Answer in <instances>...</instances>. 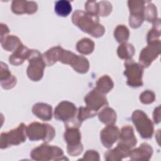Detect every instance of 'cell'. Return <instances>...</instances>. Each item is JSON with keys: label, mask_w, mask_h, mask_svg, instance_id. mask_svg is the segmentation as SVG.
<instances>
[{"label": "cell", "mask_w": 161, "mask_h": 161, "mask_svg": "<svg viewBox=\"0 0 161 161\" xmlns=\"http://www.w3.org/2000/svg\"><path fill=\"white\" fill-rule=\"evenodd\" d=\"M120 131L114 125H107L100 133L101 142L106 148H110L119 138Z\"/></svg>", "instance_id": "9a60e30c"}, {"label": "cell", "mask_w": 161, "mask_h": 161, "mask_svg": "<svg viewBox=\"0 0 161 161\" xmlns=\"http://www.w3.org/2000/svg\"><path fill=\"white\" fill-rule=\"evenodd\" d=\"M26 135L31 141L43 140L48 142L53 140L55 131L54 128L48 124L33 122L28 125L26 128Z\"/></svg>", "instance_id": "277c9868"}, {"label": "cell", "mask_w": 161, "mask_h": 161, "mask_svg": "<svg viewBox=\"0 0 161 161\" xmlns=\"http://www.w3.org/2000/svg\"><path fill=\"white\" fill-rule=\"evenodd\" d=\"M31 52V50L21 44L9 57V61L11 64L14 65H21L23 63L25 59L28 58Z\"/></svg>", "instance_id": "d6986e66"}, {"label": "cell", "mask_w": 161, "mask_h": 161, "mask_svg": "<svg viewBox=\"0 0 161 161\" xmlns=\"http://www.w3.org/2000/svg\"><path fill=\"white\" fill-rule=\"evenodd\" d=\"M140 101L143 104H150L154 101L155 94L153 92L150 91H146L140 94Z\"/></svg>", "instance_id": "1f68e13d"}, {"label": "cell", "mask_w": 161, "mask_h": 161, "mask_svg": "<svg viewBox=\"0 0 161 161\" xmlns=\"http://www.w3.org/2000/svg\"><path fill=\"white\" fill-rule=\"evenodd\" d=\"M26 127L24 123H21L16 129L1 134L0 147L1 149L11 145H18L26 140Z\"/></svg>", "instance_id": "8992f818"}, {"label": "cell", "mask_w": 161, "mask_h": 161, "mask_svg": "<svg viewBox=\"0 0 161 161\" xmlns=\"http://www.w3.org/2000/svg\"><path fill=\"white\" fill-rule=\"evenodd\" d=\"M31 157L35 160H62L63 150L58 147L42 144L34 148L31 152Z\"/></svg>", "instance_id": "52a82bcc"}, {"label": "cell", "mask_w": 161, "mask_h": 161, "mask_svg": "<svg viewBox=\"0 0 161 161\" xmlns=\"http://www.w3.org/2000/svg\"><path fill=\"white\" fill-rule=\"evenodd\" d=\"M1 85L3 89H9L13 87L16 83V79L9 71L6 64L1 62V72H0Z\"/></svg>", "instance_id": "ac0fdd59"}, {"label": "cell", "mask_w": 161, "mask_h": 161, "mask_svg": "<svg viewBox=\"0 0 161 161\" xmlns=\"http://www.w3.org/2000/svg\"><path fill=\"white\" fill-rule=\"evenodd\" d=\"M129 30L127 28L126 26L121 25H118L114 33V35L116 40L119 43H125L128 39L129 38Z\"/></svg>", "instance_id": "83f0119b"}, {"label": "cell", "mask_w": 161, "mask_h": 161, "mask_svg": "<svg viewBox=\"0 0 161 161\" xmlns=\"http://www.w3.org/2000/svg\"><path fill=\"white\" fill-rule=\"evenodd\" d=\"M33 113L43 121H48L52 117V108L51 106L42 103L35 104L32 108Z\"/></svg>", "instance_id": "ffe728a7"}, {"label": "cell", "mask_w": 161, "mask_h": 161, "mask_svg": "<svg viewBox=\"0 0 161 161\" xmlns=\"http://www.w3.org/2000/svg\"><path fill=\"white\" fill-rule=\"evenodd\" d=\"M148 4L145 6L144 19L149 22L154 23L157 20V8L153 4L147 2Z\"/></svg>", "instance_id": "f1b7e54d"}, {"label": "cell", "mask_w": 161, "mask_h": 161, "mask_svg": "<svg viewBox=\"0 0 161 161\" xmlns=\"http://www.w3.org/2000/svg\"><path fill=\"white\" fill-rule=\"evenodd\" d=\"M132 121L137 131L143 138H150L153 133V126L147 114L141 110H136L133 113Z\"/></svg>", "instance_id": "ba28073f"}, {"label": "cell", "mask_w": 161, "mask_h": 161, "mask_svg": "<svg viewBox=\"0 0 161 161\" xmlns=\"http://www.w3.org/2000/svg\"><path fill=\"white\" fill-rule=\"evenodd\" d=\"M72 19L73 23L81 30L94 37H100L104 33V28L99 24L97 15L77 10L74 13Z\"/></svg>", "instance_id": "6da1fadb"}, {"label": "cell", "mask_w": 161, "mask_h": 161, "mask_svg": "<svg viewBox=\"0 0 161 161\" xmlns=\"http://www.w3.org/2000/svg\"><path fill=\"white\" fill-rule=\"evenodd\" d=\"M153 153V149L150 145L143 143L140 146L133 150H130L128 156L133 160H149Z\"/></svg>", "instance_id": "e0dca14e"}, {"label": "cell", "mask_w": 161, "mask_h": 161, "mask_svg": "<svg viewBox=\"0 0 161 161\" xmlns=\"http://www.w3.org/2000/svg\"><path fill=\"white\" fill-rule=\"evenodd\" d=\"M1 43L3 48L7 51H15L22 44L19 39L13 35L1 36Z\"/></svg>", "instance_id": "44dd1931"}, {"label": "cell", "mask_w": 161, "mask_h": 161, "mask_svg": "<svg viewBox=\"0 0 161 161\" xmlns=\"http://www.w3.org/2000/svg\"><path fill=\"white\" fill-rule=\"evenodd\" d=\"M128 152L116 147L113 150H108L104 154V158L106 160H119L128 156Z\"/></svg>", "instance_id": "4316f807"}, {"label": "cell", "mask_w": 161, "mask_h": 161, "mask_svg": "<svg viewBox=\"0 0 161 161\" xmlns=\"http://www.w3.org/2000/svg\"><path fill=\"white\" fill-rule=\"evenodd\" d=\"M98 117L99 120L106 124L107 125H114V123L116 121V114L114 111L109 108L106 107L104 108L98 114Z\"/></svg>", "instance_id": "7402d4cb"}, {"label": "cell", "mask_w": 161, "mask_h": 161, "mask_svg": "<svg viewBox=\"0 0 161 161\" xmlns=\"http://www.w3.org/2000/svg\"><path fill=\"white\" fill-rule=\"evenodd\" d=\"M84 101L87 107L96 112L102 106H107L108 104L107 99L104 94L97 91L96 88L86 96Z\"/></svg>", "instance_id": "5bb4252c"}, {"label": "cell", "mask_w": 161, "mask_h": 161, "mask_svg": "<svg viewBox=\"0 0 161 161\" xmlns=\"http://www.w3.org/2000/svg\"><path fill=\"white\" fill-rule=\"evenodd\" d=\"M160 28H157L153 26V28L150 30L147 35V42L148 43L153 42H155L159 40L158 38L160 36Z\"/></svg>", "instance_id": "d6a6232c"}, {"label": "cell", "mask_w": 161, "mask_h": 161, "mask_svg": "<svg viewBox=\"0 0 161 161\" xmlns=\"http://www.w3.org/2000/svg\"><path fill=\"white\" fill-rule=\"evenodd\" d=\"M125 70L124 74L127 77V84L131 87H139L143 85V67L132 59L125 62Z\"/></svg>", "instance_id": "30bf717a"}, {"label": "cell", "mask_w": 161, "mask_h": 161, "mask_svg": "<svg viewBox=\"0 0 161 161\" xmlns=\"http://www.w3.org/2000/svg\"><path fill=\"white\" fill-rule=\"evenodd\" d=\"M57 60L63 64L70 65L79 73L84 74L88 71L89 68V63L86 58L64 50L60 47H59Z\"/></svg>", "instance_id": "3957f363"}, {"label": "cell", "mask_w": 161, "mask_h": 161, "mask_svg": "<svg viewBox=\"0 0 161 161\" xmlns=\"http://www.w3.org/2000/svg\"><path fill=\"white\" fill-rule=\"evenodd\" d=\"M99 13L98 15L101 16H108L112 10L111 4L108 1H101L99 3Z\"/></svg>", "instance_id": "4dcf8cb0"}, {"label": "cell", "mask_w": 161, "mask_h": 161, "mask_svg": "<svg viewBox=\"0 0 161 161\" xmlns=\"http://www.w3.org/2000/svg\"><path fill=\"white\" fill-rule=\"evenodd\" d=\"M80 138L81 136L78 128H67L64 133V139L67 143V152L72 157L79 155L83 150Z\"/></svg>", "instance_id": "9c48e42d"}, {"label": "cell", "mask_w": 161, "mask_h": 161, "mask_svg": "<svg viewBox=\"0 0 161 161\" xmlns=\"http://www.w3.org/2000/svg\"><path fill=\"white\" fill-rule=\"evenodd\" d=\"M77 108L75 105L69 101H64L60 103L55 109V118L65 123L66 128L77 127L79 128L81 123L75 118L77 114Z\"/></svg>", "instance_id": "7a4b0ae2"}, {"label": "cell", "mask_w": 161, "mask_h": 161, "mask_svg": "<svg viewBox=\"0 0 161 161\" xmlns=\"http://www.w3.org/2000/svg\"><path fill=\"white\" fill-rule=\"evenodd\" d=\"M145 1H129L130 16L129 18L130 26L133 28H136L141 26L144 20Z\"/></svg>", "instance_id": "8fae6325"}, {"label": "cell", "mask_w": 161, "mask_h": 161, "mask_svg": "<svg viewBox=\"0 0 161 161\" xmlns=\"http://www.w3.org/2000/svg\"><path fill=\"white\" fill-rule=\"evenodd\" d=\"M29 65L27 69L28 77L33 81L40 80L43 75L44 68L46 65L42 54L36 50H31L28 57Z\"/></svg>", "instance_id": "5b68a950"}, {"label": "cell", "mask_w": 161, "mask_h": 161, "mask_svg": "<svg viewBox=\"0 0 161 161\" xmlns=\"http://www.w3.org/2000/svg\"><path fill=\"white\" fill-rule=\"evenodd\" d=\"M99 153L94 150H87L84 154L82 160H99Z\"/></svg>", "instance_id": "836d02e7"}, {"label": "cell", "mask_w": 161, "mask_h": 161, "mask_svg": "<svg viewBox=\"0 0 161 161\" xmlns=\"http://www.w3.org/2000/svg\"><path fill=\"white\" fill-rule=\"evenodd\" d=\"M160 53V41L148 43L147 47L140 52L139 64L143 67H148Z\"/></svg>", "instance_id": "7c38bea8"}, {"label": "cell", "mask_w": 161, "mask_h": 161, "mask_svg": "<svg viewBox=\"0 0 161 161\" xmlns=\"http://www.w3.org/2000/svg\"><path fill=\"white\" fill-rule=\"evenodd\" d=\"M113 85L112 79L108 75H104L97 80L96 89L103 94H106L113 89Z\"/></svg>", "instance_id": "603a6c76"}, {"label": "cell", "mask_w": 161, "mask_h": 161, "mask_svg": "<svg viewBox=\"0 0 161 161\" xmlns=\"http://www.w3.org/2000/svg\"><path fill=\"white\" fill-rule=\"evenodd\" d=\"M72 11V6L69 1L60 0L56 2L55 5V12L60 16H67Z\"/></svg>", "instance_id": "484cf974"}, {"label": "cell", "mask_w": 161, "mask_h": 161, "mask_svg": "<svg viewBox=\"0 0 161 161\" xmlns=\"http://www.w3.org/2000/svg\"><path fill=\"white\" fill-rule=\"evenodd\" d=\"M119 138V142L118 143L117 147L128 153L130 152V149L134 147L137 143L133 128L130 125L122 128Z\"/></svg>", "instance_id": "4fadbf2b"}, {"label": "cell", "mask_w": 161, "mask_h": 161, "mask_svg": "<svg viewBox=\"0 0 161 161\" xmlns=\"http://www.w3.org/2000/svg\"><path fill=\"white\" fill-rule=\"evenodd\" d=\"M77 50L82 54H89L92 53L94 48V43L87 38H84L77 43Z\"/></svg>", "instance_id": "d4e9b609"}, {"label": "cell", "mask_w": 161, "mask_h": 161, "mask_svg": "<svg viewBox=\"0 0 161 161\" xmlns=\"http://www.w3.org/2000/svg\"><path fill=\"white\" fill-rule=\"evenodd\" d=\"M97 112L94 111L88 107H80L77 111V119L81 123L84 119L94 117L96 116Z\"/></svg>", "instance_id": "f546056e"}, {"label": "cell", "mask_w": 161, "mask_h": 161, "mask_svg": "<svg viewBox=\"0 0 161 161\" xmlns=\"http://www.w3.org/2000/svg\"><path fill=\"white\" fill-rule=\"evenodd\" d=\"M38 8L36 3L26 1H13L11 9L14 13L19 14L23 13L33 14L36 11Z\"/></svg>", "instance_id": "2e32d148"}, {"label": "cell", "mask_w": 161, "mask_h": 161, "mask_svg": "<svg viewBox=\"0 0 161 161\" xmlns=\"http://www.w3.org/2000/svg\"><path fill=\"white\" fill-rule=\"evenodd\" d=\"M118 57L126 60L131 59V57L135 53V48L133 45L130 43H122L118 48Z\"/></svg>", "instance_id": "cb8c5ba5"}]
</instances>
